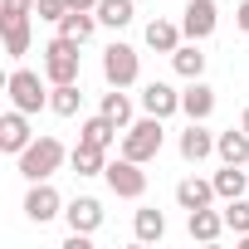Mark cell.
I'll list each match as a JSON object with an SVG mask.
<instances>
[{"label":"cell","instance_id":"cell-31","mask_svg":"<svg viewBox=\"0 0 249 249\" xmlns=\"http://www.w3.org/2000/svg\"><path fill=\"white\" fill-rule=\"evenodd\" d=\"M234 25H239V30L249 35V0H244V5H239V15H234Z\"/></svg>","mask_w":249,"mask_h":249},{"label":"cell","instance_id":"cell-2","mask_svg":"<svg viewBox=\"0 0 249 249\" xmlns=\"http://www.w3.org/2000/svg\"><path fill=\"white\" fill-rule=\"evenodd\" d=\"M15 161H20V176H25V181H49V176L69 161V152H64L59 137H35Z\"/></svg>","mask_w":249,"mask_h":249},{"label":"cell","instance_id":"cell-11","mask_svg":"<svg viewBox=\"0 0 249 249\" xmlns=\"http://www.w3.org/2000/svg\"><path fill=\"white\" fill-rule=\"evenodd\" d=\"M186 230H191V239H200V244H215L230 225H225V210H215V205H205V210H186Z\"/></svg>","mask_w":249,"mask_h":249},{"label":"cell","instance_id":"cell-24","mask_svg":"<svg viewBox=\"0 0 249 249\" xmlns=\"http://www.w3.org/2000/svg\"><path fill=\"white\" fill-rule=\"evenodd\" d=\"M93 30H98V15H93V10H69V15L59 20V35H69V39H78V44H88Z\"/></svg>","mask_w":249,"mask_h":249},{"label":"cell","instance_id":"cell-4","mask_svg":"<svg viewBox=\"0 0 249 249\" xmlns=\"http://www.w3.org/2000/svg\"><path fill=\"white\" fill-rule=\"evenodd\" d=\"M49 78H39L35 69H10V78H5V93H10V107H20V112H39V107H49V88H44Z\"/></svg>","mask_w":249,"mask_h":249},{"label":"cell","instance_id":"cell-12","mask_svg":"<svg viewBox=\"0 0 249 249\" xmlns=\"http://www.w3.org/2000/svg\"><path fill=\"white\" fill-rule=\"evenodd\" d=\"M142 112H152V117H171V112H181V93H176L171 83L152 78V83L142 88Z\"/></svg>","mask_w":249,"mask_h":249},{"label":"cell","instance_id":"cell-29","mask_svg":"<svg viewBox=\"0 0 249 249\" xmlns=\"http://www.w3.org/2000/svg\"><path fill=\"white\" fill-rule=\"evenodd\" d=\"M35 15L49 20V25H59V20L69 15V0H35Z\"/></svg>","mask_w":249,"mask_h":249},{"label":"cell","instance_id":"cell-10","mask_svg":"<svg viewBox=\"0 0 249 249\" xmlns=\"http://www.w3.org/2000/svg\"><path fill=\"white\" fill-rule=\"evenodd\" d=\"M181 112H186L191 122H205V117L215 112V88H210L205 78H186V88H181Z\"/></svg>","mask_w":249,"mask_h":249},{"label":"cell","instance_id":"cell-28","mask_svg":"<svg viewBox=\"0 0 249 249\" xmlns=\"http://www.w3.org/2000/svg\"><path fill=\"white\" fill-rule=\"evenodd\" d=\"M225 225H230L234 234H249V200H244V196L225 200Z\"/></svg>","mask_w":249,"mask_h":249},{"label":"cell","instance_id":"cell-22","mask_svg":"<svg viewBox=\"0 0 249 249\" xmlns=\"http://www.w3.org/2000/svg\"><path fill=\"white\" fill-rule=\"evenodd\" d=\"M171 69H176L181 78H205V54H200V39L181 44V49L171 54Z\"/></svg>","mask_w":249,"mask_h":249},{"label":"cell","instance_id":"cell-13","mask_svg":"<svg viewBox=\"0 0 249 249\" xmlns=\"http://www.w3.org/2000/svg\"><path fill=\"white\" fill-rule=\"evenodd\" d=\"M64 220H69V230L93 234V230L103 225V200H93V196H73V200L64 205Z\"/></svg>","mask_w":249,"mask_h":249},{"label":"cell","instance_id":"cell-32","mask_svg":"<svg viewBox=\"0 0 249 249\" xmlns=\"http://www.w3.org/2000/svg\"><path fill=\"white\" fill-rule=\"evenodd\" d=\"M69 10H98V0H69Z\"/></svg>","mask_w":249,"mask_h":249},{"label":"cell","instance_id":"cell-14","mask_svg":"<svg viewBox=\"0 0 249 249\" xmlns=\"http://www.w3.org/2000/svg\"><path fill=\"white\" fill-rule=\"evenodd\" d=\"M220 196H215V181H200V176H186V181H176V205L181 210H205V205H215Z\"/></svg>","mask_w":249,"mask_h":249},{"label":"cell","instance_id":"cell-26","mask_svg":"<svg viewBox=\"0 0 249 249\" xmlns=\"http://www.w3.org/2000/svg\"><path fill=\"white\" fill-rule=\"evenodd\" d=\"M98 25H107V30H122V25H132V0H98Z\"/></svg>","mask_w":249,"mask_h":249},{"label":"cell","instance_id":"cell-25","mask_svg":"<svg viewBox=\"0 0 249 249\" xmlns=\"http://www.w3.org/2000/svg\"><path fill=\"white\" fill-rule=\"evenodd\" d=\"M83 107V93H78V83H49V112H59V117H73Z\"/></svg>","mask_w":249,"mask_h":249},{"label":"cell","instance_id":"cell-34","mask_svg":"<svg viewBox=\"0 0 249 249\" xmlns=\"http://www.w3.org/2000/svg\"><path fill=\"white\" fill-rule=\"evenodd\" d=\"M239 239H244V249H249V234H239Z\"/></svg>","mask_w":249,"mask_h":249},{"label":"cell","instance_id":"cell-16","mask_svg":"<svg viewBox=\"0 0 249 249\" xmlns=\"http://www.w3.org/2000/svg\"><path fill=\"white\" fill-rule=\"evenodd\" d=\"M69 166H73L78 176H103V171H107V152L93 147V142H78V147L69 152Z\"/></svg>","mask_w":249,"mask_h":249},{"label":"cell","instance_id":"cell-30","mask_svg":"<svg viewBox=\"0 0 249 249\" xmlns=\"http://www.w3.org/2000/svg\"><path fill=\"white\" fill-rule=\"evenodd\" d=\"M0 20H20V15H35V0H0Z\"/></svg>","mask_w":249,"mask_h":249},{"label":"cell","instance_id":"cell-33","mask_svg":"<svg viewBox=\"0 0 249 249\" xmlns=\"http://www.w3.org/2000/svg\"><path fill=\"white\" fill-rule=\"evenodd\" d=\"M239 127H244V132H249V107H244V117H239Z\"/></svg>","mask_w":249,"mask_h":249},{"label":"cell","instance_id":"cell-7","mask_svg":"<svg viewBox=\"0 0 249 249\" xmlns=\"http://www.w3.org/2000/svg\"><path fill=\"white\" fill-rule=\"evenodd\" d=\"M215 25H220L215 0H186V10H181V30H186V39H210Z\"/></svg>","mask_w":249,"mask_h":249},{"label":"cell","instance_id":"cell-3","mask_svg":"<svg viewBox=\"0 0 249 249\" xmlns=\"http://www.w3.org/2000/svg\"><path fill=\"white\" fill-rule=\"evenodd\" d=\"M78 49H83L78 39L54 35V39L44 44V78H49V83H78V73H83V54H78Z\"/></svg>","mask_w":249,"mask_h":249},{"label":"cell","instance_id":"cell-15","mask_svg":"<svg viewBox=\"0 0 249 249\" xmlns=\"http://www.w3.org/2000/svg\"><path fill=\"white\" fill-rule=\"evenodd\" d=\"M205 157H215V132H205V122H191V127L181 132V161H205Z\"/></svg>","mask_w":249,"mask_h":249},{"label":"cell","instance_id":"cell-18","mask_svg":"<svg viewBox=\"0 0 249 249\" xmlns=\"http://www.w3.org/2000/svg\"><path fill=\"white\" fill-rule=\"evenodd\" d=\"M117 132H122L117 122H112L107 112H98V117H88L83 127H78V142H93V147H103V152H107V147L117 142Z\"/></svg>","mask_w":249,"mask_h":249},{"label":"cell","instance_id":"cell-23","mask_svg":"<svg viewBox=\"0 0 249 249\" xmlns=\"http://www.w3.org/2000/svg\"><path fill=\"white\" fill-rule=\"evenodd\" d=\"M132 234H137V244H161L166 215H161V210H137V215H132Z\"/></svg>","mask_w":249,"mask_h":249},{"label":"cell","instance_id":"cell-20","mask_svg":"<svg viewBox=\"0 0 249 249\" xmlns=\"http://www.w3.org/2000/svg\"><path fill=\"white\" fill-rule=\"evenodd\" d=\"M210 181H215V196H220V200H234V196H244V191H249V171H239L234 161H225Z\"/></svg>","mask_w":249,"mask_h":249},{"label":"cell","instance_id":"cell-19","mask_svg":"<svg viewBox=\"0 0 249 249\" xmlns=\"http://www.w3.org/2000/svg\"><path fill=\"white\" fill-rule=\"evenodd\" d=\"M181 25H171V20H152L147 25V49H157V54H176L181 49Z\"/></svg>","mask_w":249,"mask_h":249},{"label":"cell","instance_id":"cell-6","mask_svg":"<svg viewBox=\"0 0 249 249\" xmlns=\"http://www.w3.org/2000/svg\"><path fill=\"white\" fill-rule=\"evenodd\" d=\"M103 181H107V191H112L117 200H142V196H147V171H142V161H132V157L107 161Z\"/></svg>","mask_w":249,"mask_h":249},{"label":"cell","instance_id":"cell-8","mask_svg":"<svg viewBox=\"0 0 249 249\" xmlns=\"http://www.w3.org/2000/svg\"><path fill=\"white\" fill-rule=\"evenodd\" d=\"M25 215H30L35 225H49L54 215H64V200H59V191H54L49 181H30V196H25Z\"/></svg>","mask_w":249,"mask_h":249},{"label":"cell","instance_id":"cell-1","mask_svg":"<svg viewBox=\"0 0 249 249\" xmlns=\"http://www.w3.org/2000/svg\"><path fill=\"white\" fill-rule=\"evenodd\" d=\"M166 117H152V112H142L132 127H122V157H132V161H157L161 157V142H166V127H161Z\"/></svg>","mask_w":249,"mask_h":249},{"label":"cell","instance_id":"cell-17","mask_svg":"<svg viewBox=\"0 0 249 249\" xmlns=\"http://www.w3.org/2000/svg\"><path fill=\"white\" fill-rule=\"evenodd\" d=\"M215 157H220V161H234V166H244V161H249V132H244V127H230V132H220V137H215Z\"/></svg>","mask_w":249,"mask_h":249},{"label":"cell","instance_id":"cell-21","mask_svg":"<svg viewBox=\"0 0 249 249\" xmlns=\"http://www.w3.org/2000/svg\"><path fill=\"white\" fill-rule=\"evenodd\" d=\"M0 35H5V54H10V59H25V54H30V15L0 20Z\"/></svg>","mask_w":249,"mask_h":249},{"label":"cell","instance_id":"cell-9","mask_svg":"<svg viewBox=\"0 0 249 249\" xmlns=\"http://www.w3.org/2000/svg\"><path fill=\"white\" fill-rule=\"evenodd\" d=\"M30 142H35V132H30V112L10 107L5 117H0V152H10V157H20V152H25Z\"/></svg>","mask_w":249,"mask_h":249},{"label":"cell","instance_id":"cell-5","mask_svg":"<svg viewBox=\"0 0 249 249\" xmlns=\"http://www.w3.org/2000/svg\"><path fill=\"white\" fill-rule=\"evenodd\" d=\"M103 78H107V88H132L142 78V54L132 44H107L103 49Z\"/></svg>","mask_w":249,"mask_h":249},{"label":"cell","instance_id":"cell-27","mask_svg":"<svg viewBox=\"0 0 249 249\" xmlns=\"http://www.w3.org/2000/svg\"><path fill=\"white\" fill-rule=\"evenodd\" d=\"M98 112H107V117L117 122V127H132V98H127V88H107Z\"/></svg>","mask_w":249,"mask_h":249}]
</instances>
